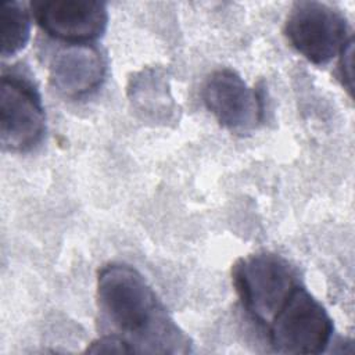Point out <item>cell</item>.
<instances>
[{
	"label": "cell",
	"mask_w": 355,
	"mask_h": 355,
	"mask_svg": "<svg viewBox=\"0 0 355 355\" xmlns=\"http://www.w3.org/2000/svg\"><path fill=\"white\" fill-rule=\"evenodd\" d=\"M97 306L107 334L132 352L186 354L189 337L169 316L153 287L135 268L108 263L98 270Z\"/></svg>",
	"instance_id": "obj_1"
},
{
	"label": "cell",
	"mask_w": 355,
	"mask_h": 355,
	"mask_svg": "<svg viewBox=\"0 0 355 355\" xmlns=\"http://www.w3.org/2000/svg\"><path fill=\"white\" fill-rule=\"evenodd\" d=\"M232 276L248 316L265 329L301 284L295 269L283 257L272 252L240 258Z\"/></svg>",
	"instance_id": "obj_2"
},
{
	"label": "cell",
	"mask_w": 355,
	"mask_h": 355,
	"mask_svg": "<svg viewBox=\"0 0 355 355\" xmlns=\"http://www.w3.org/2000/svg\"><path fill=\"white\" fill-rule=\"evenodd\" d=\"M333 320L323 305L300 284L266 327L272 348L280 354L323 352L333 337Z\"/></svg>",
	"instance_id": "obj_3"
},
{
	"label": "cell",
	"mask_w": 355,
	"mask_h": 355,
	"mask_svg": "<svg viewBox=\"0 0 355 355\" xmlns=\"http://www.w3.org/2000/svg\"><path fill=\"white\" fill-rule=\"evenodd\" d=\"M290 44L308 61L324 65L349 40L348 22L340 10L320 1H297L284 24Z\"/></svg>",
	"instance_id": "obj_4"
},
{
	"label": "cell",
	"mask_w": 355,
	"mask_h": 355,
	"mask_svg": "<svg viewBox=\"0 0 355 355\" xmlns=\"http://www.w3.org/2000/svg\"><path fill=\"white\" fill-rule=\"evenodd\" d=\"M46 132V114L37 87L17 71L1 75L0 140L7 151L25 153L35 148Z\"/></svg>",
	"instance_id": "obj_5"
},
{
	"label": "cell",
	"mask_w": 355,
	"mask_h": 355,
	"mask_svg": "<svg viewBox=\"0 0 355 355\" xmlns=\"http://www.w3.org/2000/svg\"><path fill=\"white\" fill-rule=\"evenodd\" d=\"M207 110L226 129L247 133L263 121V94L250 87L233 69L214 71L204 82L201 92Z\"/></svg>",
	"instance_id": "obj_6"
},
{
	"label": "cell",
	"mask_w": 355,
	"mask_h": 355,
	"mask_svg": "<svg viewBox=\"0 0 355 355\" xmlns=\"http://www.w3.org/2000/svg\"><path fill=\"white\" fill-rule=\"evenodd\" d=\"M31 10L42 31L65 44H90L108 24L107 6L97 0H35Z\"/></svg>",
	"instance_id": "obj_7"
},
{
	"label": "cell",
	"mask_w": 355,
	"mask_h": 355,
	"mask_svg": "<svg viewBox=\"0 0 355 355\" xmlns=\"http://www.w3.org/2000/svg\"><path fill=\"white\" fill-rule=\"evenodd\" d=\"M107 61L94 44H64L50 58L49 80L65 98H80L97 90L105 79Z\"/></svg>",
	"instance_id": "obj_8"
},
{
	"label": "cell",
	"mask_w": 355,
	"mask_h": 355,
	"mask_svg": "<svg viewBox=\"0 0 355 355\" xmlns=\"http://www.w3.org/2000/svg\"><path fill=\"white\" fill-rule=\"evenodd\" d=\"M1 57L18 54L31 36V11L19 1H7L0 7Z\"/></svg>",
	"instance_id": "obj_9"
},
{
	"label": "cell",
	"mask_w": 355,
	"mask_h": 355,
	"mask_svg": "<svg viewBox=\"0 0 355 355\" xmlns=\"http://www.w3.org/2000/svg\"><path fill=\"white\" fill-rule=\"evenodd\" d=\"M86 352L90 354H130V348L118 337L111 334H104L100 338L94 340Z\"/></svg>",
	"instance_id": "obj_10"
},
{
	"label": "cell",
	"mask_w": 355,
	"mask_h": 355,
	"mask_svg": "<svg viewBox=\"0 0 355 355\" xmlns=\"http://www.w3.org/2000/svg\"><path fill=\"white\" fill-rule=\"evenodd\" d=\"M354 40L349 37V40L343 47L338 62V78L344 86V89L348 90L349 94H352V49H354Z\"/></svg>",
	"instance_id": "obj_11"
}]
</instances>
